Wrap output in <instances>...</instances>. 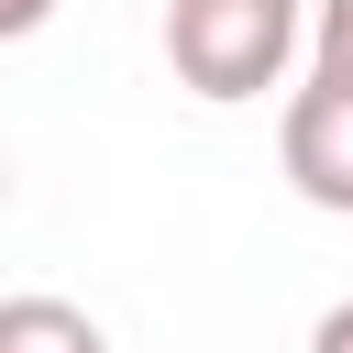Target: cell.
I'll use <instances>...</instances> for the list:
<instances>
[{"label":"cell","instance_id":"5b68a950","mask_svg":"<svg viewBox=\"0 0 353 353\" xmlns=\"http://www.w3.org/2000/svg\"><path fill=\"white\" fill-rule=\"evenodd\" d=\"M309 353H353V298H342V309H320V331H309Z\"/></svg>","mask_w":353,"mask_h":353},{"label":"cell","instance_id":"3957f363","mask_svg":"<svg viewBox=\"0 0 353 353\" xmlns=\"http://www.w3.org/2000/svg\"><path fill=\"white\" fill-rule=\"evenodd\" d=\"M0 353H110V342H99V320H88V309H66V298L22 287V298H0Z\"/></svg>","mask_w":353,"mask_h":353},{"label":"cell","instance_id":"7a4b0ae2","mask_svg":"<svg viewBox=\"0 0 353 353\" xmlns=\"http://www.w3.org/2000/svg\"><path fill=\"white\" fill-rule=\"evenodd\" d=\"M276 165H287V188H298L309 210H342V221H353V88L309 77V88L287 99V121H276Z\"/></svg>","mask_w":353,"mask_h":353},{"label":"cell","instance_id":"277c9868","mask_svg":"<svg viewBox=\"0 0 353 353\" xmlns=\"http://www.w3.org/2000/svg\"><path fill=\"white\" fill-rule=\"evenodd\" d=\"M309 77L353 88V0H320V11H309Z\"/></svg>","mask_w":353,"mask_h":353},{"label":"cell","instance_id":"6da1fadb","mask_svg":"<svg viewBox=\"0 0 353 353\" xmlns=\"http://www.w3.org/2000/svg\"><path fill=\"white\" fill-rule=\"evenodd\" d=\"M309 44V11L298 0H165V66L176 88L199 99H265Z\"/></svg>","mask_w":353,"mask_h":353},{"label":"cell","instance_id":"8992f818","mask_svg":"<svg viewBox=\"0 0 353 353\" xmlns=\"http://www.w3.org/2000/svg\"><path fill=\"white\" fill-rule=\"evenodd\" d=\"M44 11H55V0H0V33H33Z\"/></svg>","mask_w":353,"mask_h":353}]
</instances>
